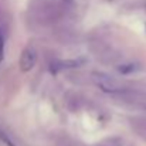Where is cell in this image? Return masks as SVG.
I'll return each mask as SVG.
<instances>
[{
    "label": "cell",
    "instance_id": "obj_1",
    "mask_svg": "<svg viewBox=\"0 0 146 146\" xmlns=\"http://www.w3.org/2000/svg\"><path fill=\"white\" fill-rule=\"evenodd\" d=\"M91 80L101 91L111 94V95H118V94H121L122 91L126 90L122 85L121 81H118L116 78H113V77H111L105 72H92Z\"/></svg>",
    "mask_w": 146,
    "mask_h": 146
},
{
    "label": "cell",
    "instance_id": "obj_2",
    "mask_svg": "<svg viewBox=\"0 0 146 146\" xmlns=\"http://www.w3.org/2000/svg\"><path fill=\"white\" fill-rule=\"evenodd\" d=\"M62 9L64 7L60 6L58 3H54V1L46 3L38 10V19H40V21H44V23H52L61 16Z\"/></svg>",
    "mask_w": 146,
    "mask_h": 146
},
{
    "label": "cell",
    "instance_id": "obj_3",
    "mask_svg": "<svg viewBox=\"0 0 146 146\" xmlns=\"http://www.w3.org/2000/svg\"><path fill=\"white\" fill-rule=\"evenodd\" d=\"M37 62V51L34 47H26L20 55V70L23 72H29L34 68Z\"/></svg>",
    "mask_w": 146,
    "mask_h": 146
},
{
    "label": "cell",
    "instance_id": "obj_4",
    "mask_svg": "<svg viewBox=\"0 0 146 146\" xmlns=\"http://www.w3.org/2000/svg\"><path fill=\"white\" fill-rule=\"evenodd\" d=\"M81 61L78 60H65V61H54L51 64V71L52 72H57L60 70H67V68H75V67H80Z\"/></svg>",
    "mask_w": 146,
    "mask_h": 146
},
{
    "label": "cell",
    "instance_id": "obj_5",
    "mask_svg": "<svg viewBox=\"0 0 146 146\" xmlns=\"http://www.w3.org/2000/svg\"><path fill=\"white\" fill-rule=\"evenodd\" d=\"M116 68H118V71H119L121 74L128 75V74H133V72H136L141 67H139L138 64H135V62H125V64H119Z\"/></svg>",
    "mask_w": 146,
    "mask_h": 146
},
{
    "label": "cell",
    "instance_id": "obj_6",
    "mask_svg": "<svg viewBox=\"0 0 146 146\" xmlns=\"http://www.w3.org/2000/svg\"><path fill=\"white\" fill-rule=\"evenodd\" d=\"M97 146H125V145H123V141L121 138L112 136V138H106V139L101 141L99 143H97Z\"/></svg>",
    "mask_w": 146,
    "mask_h": 146
},
{
    "label": "cell",
    "instance_id": "obj_7",
    "mask_svg": "<svg viewBox=\"0 0 146 146\" xmlns=\"http://www.w3.org/2000/svg\"><path fill=\"white\" fill-rule=\"evenodd\" d=\"M4 57V38H3V34L0 33V61L3 60Z\"/></svg>",
    "mask_w": 146,
    "mask_h": 146
},
{
    "label": "cell",
    "instance_id": "obj_8",
    "mask_svg": "<svg viewBox=\"0 0 146 146\" xmlns=\"http://www.w3.org/2000/svg\"><path fill=\"white\" fill-rule=\"evenodd\" d=\"M0 139H1V141H3V142H4L7 146H14V145H13V142H11V141H10V139H9V138H7L4 133H3V132H0Z\"/></svg>",
    "mask_w": 146,
    "mask_h": 146
}]
</instances>
